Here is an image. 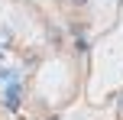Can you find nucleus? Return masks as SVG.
<instances>
[{"label":"nucleus","instance_id":"20e7f679","mask_svg":"<svg viewBox=\"0 0 123 120\" xmlns=\"http://www.w3.org/2000/svg\"><path fill=\"white\" fill-rule=\"evenodd\" d=\"M120 107H123V97H120Z\"/></svg>","mask_w":123,"mask_h":120},{"label":"nucleus","instance_id":"7ed1b4c3","mask_svg":"<svg viewBox=\"0 0 123 120\" xmlns=\"http://www.w3.org/2000/svg\"><path fill=\"white\" fill-rule=\"evenodd\" d=\"M71 3H87V0H71Z\"/></svg>","mask_w":123,"mask_h":120},{"label":"nucleus","instance_id":"39448f33","mask_svg":"<svg viewBox=\"0 0 123 120\" xmlns=\"http://www.w3.org/2000/svg\"><path fill=\"white\" fill-rule=\"evenodd\" d=\"M0 58H3V52H0Z\"/></svg>","mask_w":123,"mask_h":120},{"label":"nucleus","instance_id":"f257e3e1","mask_svg":"<svg viewBox=\"0 0 123 120\" xmlns=\"http://www.w3.org/2000/svg\"><path fill=\"white\" fill-rule=\"evenodd\" d=\"M19 97H23V88H19L16 81H10V84H6V97H3V104H6L10 110H16V107H19Z\"/></svg>","mask_w":123,"mask_h":120},{"label":"nucleus","instance_id":"f03ea898","mask_svg":"<svg viewBox=\"0 0 123 120\" xmlns=\"http://www.w3.org/2000/svg\"><path fill=\"white\" fill-rule=\"evenodd\" d=\"M6 45H13V32L6 29V26H0V52H3Z\"/></svg>","mask_w":123,"mask_h":120}]
</instances>
